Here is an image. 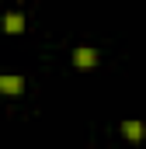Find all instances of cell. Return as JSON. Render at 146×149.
<instances>
[{
	"label": "cell",
	"instance_id": "1",
	"mask_svg": "<svg viewBox=\"0 0 146 149\" xmlns=\"http://www.w3.org/2000/svg\"><path fill=\"white\" fill-rule=\"evenodd\" d=\"M73 66L77 70H94L98 66V52L94 49H77L73 52Z\"/></svg>",
	"mask_w": 146,
	"mask_h": 149
},
{
	"label": "cell",
	"instance_id": "2",
	"mask_svg": "<svg viewBox=\"0 0 146 149\" xmlns=\"http://www.w3.org/2000/svg\"><path fill=\"white\" fill-rule=\"evenodd\" d=\"M0 90L11 94V97H18V94L25 90V80H21V76H0Z\"/></svg>",
	"mask_w": 146,
	"mask_h": 149
},
{
	"label": "cell",
	"instance_id": "3",
	"mask_svg": "<svg viewBox=\"0 0 146 149\" xmlns=\"http://www.w3.org/2000/svg\"><path fill=\"white\" fill-rule=\"evenodd\" d=\"M21 28H25V17H21V14H7V17H4V31H11V35H18Z\"/></svg>",
	"mask_w": 146,
	"mask_h": 149
},
{
	"label": "cell",
	"instance_id": "4",
	"mask_svg": "<svg viewBox=\"0 0 146 149\" xmlns=\"http://www.w3.org/2000/svg\"><path fill=\"white\" fill-rule=\"evenodd\" d=\"M122 132H125V139H143V121H125V125H122Z\"/></svg>",
	"mask_w": 146,
	"mask_h": 149
}]
</instances>
